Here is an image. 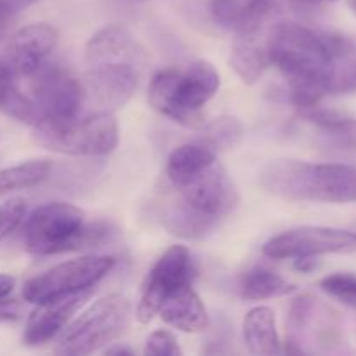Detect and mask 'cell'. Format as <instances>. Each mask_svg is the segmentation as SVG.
I'll return each instance as SVG.
<instances>
[{"instance_id": "6da1fadb", "label": "cell", "mask_w": 356, "mask_h": 356, "mask_svg": "<svg viewBox=\"0 0 356 356\" xmlns=\"http://www.w3.org/2000/svg\"><path fill=\"white\" fill-rule=\"evenodd\" d=\"M83 65L86 110L113 113L138 89L148 65V52L127 28L108 24L86 44Z\"/></svg>"}, {"instance_id": "7a4b0ae2", "label": "cell", "mask_w": 356, "mask_h": 356, "mask_svg": "<svg viewBox=\"0 0 356 356\" xmlns=\"http://www.w3.org/2000/svg\"><path fill=\"white\" fill-rule=\"evenodd\" d=\"M268 47L271 65L285 76L291 101L299 110L316 106L323 96L334 92L336 56L325 35L296 21H277L270 26Z\"/></svg>"}, {"instance_id": "3957f363", "label": "cell", "mask_w": 356, "mask_h": 356, "mask_svg": "<svg viewBox=\"0 0 356 356\" xmlns=\"http://www.w3.org/2000/svg\"><path fill=\"white\" fill-rule=\"evenodd\" d=\"M259 183L275 197L298 202H356V169L344 163L277 160L261 170Z\"/></svg>"}, {"instance_id": "277c9868", "label": "cell", "mask_w": 356, "mask_h": 356, "mask_svg": "<svg viewBox=\"0 0 356 356\" xmlns=\"http://www.w3.org/2000/svg\"><path fill=\"white\" fill-rule=\"evenodd\" d=\"M221 79L209 61L198 59L184 70L167 68L149 82L148 101L155 111L188 129L205 125L202 108L216 96Z\"/></svg>"}, {"instance_id": "5b68a950", "label": "cell", "mask_w": 356, "mask_h": 356, "mask_svg": "<svg viewBox=\"0 0 356 356\" xmlns=\"http://www.w3.org/2000/svg\"><path fill=\"white\" fill-rule=\"evenodd\" d=\"M113 235L106 222L86 225L83 212L65 202H52L35 209L24 226V247L35 256L94 249Z\"/></svg>"}, {"instance_id": "8992f818", "label": "cell", "mask_w": 356, "mask_h": 356, "mask_svg": "<svg viewBox=\"0 0 356 356\" xmlns=\"http://www.w3.org/2000/svg\"><path fill=\"white\" fill-rule=\"evenodd\" d=\"M38 145L59 153L79 156H103L118 145V125L113 113L83 111L63 122H40L33 127Z\"/></svg>"}, {"instance_id": "52a82bcc", "label": "cell", "mask_w": 356, "mask_h": 356, "mask_svg": "<svg viewBox=\"0 0 356 356\" xmlns=\"http://www.w3.org/2000/svg\"><path fill=\"white\" fill-rule=\"evenodd\" d=\"M131 320V302L120 294H110L94 302L75 322L61 330L56 353L90 355L125 332Z\"/></svg>"}, {"instance_id": "ba28073f", "label": "cell", "mask_w": 356, "mask_h": 356, "mask_svg": "<svg viewBox=\"0 0 356 356\" xmlns=\"http://www.w3.org/2000/svg\"><path fill=\"white\" fill-rule=\"evenodd\" d=\"M24 80H28L26 94L37 106L40 122H63L83 113L86 94L82 80L61 63L47 59Z\"/></svg>"}, {"instance_id": "9c48e42d", "label": "cell", "mask_w": 356, "mask_h": 356, "mask_svg": "<svg viewBox=\"0 0 356 356\" xmlns=\"http://www.w3.org/2000/svg\"><path fill=\"white\" fill-rule=\"evenodd\" d=\"M113 266L115 259L111 256H86L66 261L30 278L23 287V298L24 301L38 305L47 299L87 291L103 280Z\"/></svg>"}, {"instance_id": "30bf717a", "label": "cell", "mask_w": 356, "mask_h": 356, "mask_svg": "<svg viewBox=\"0 0 356 356\" xmlns=\"http://www.w3.org/2000/svg\"><path fill=\"white\" fill-rule=\"evenodd\" d=\"M263 252L271 259H298V257L323 254L356 252V232L322 228V226H301L292 228L266 242Z\"/></svg>"}, {"instance_id": "8fae6325", "label": "cell", "mask_w": 356, "mask_h": 356, "mask_svg": "<svg viewBox=\"0 0 356 356\" xmlns=\"http://www.w3.org/2000/svg\"><path fill=\"white\" fill-rule=\"evenodd\" d=\"M191 256L184 245H172L146 277L143 284L141 301L138 306V320L149 323L163 302L174 291L183 285L191 284Z\"/></svg>"}, {"instance_id": "7c38bea8", "label": "cell", "mask_w": 356, "mask_h": 356, "mask_svg": "<svg viewBox=\"0 0 356 356\" xmlns=\"http://www.w3.org/2000/svg\"><path fill=\"white\" fill-rule=\"evenodd\" d=\"M181 198L200 214L216 219L228 216L238 204L235 183L218 162L181 188Z\"/></svg>"}, {"instance_id": "4fadbf2b", "label": "cell", "mask_w": 356, "mask_h": 356, "mask_svg": "<svg viewBox=\"0 0 356 356\" xmlns=\"http://www.w3.org/2000/svg\"><path fill=\"white\" fill-rule=\"evenodd\" d=\"M58 44V31L51 24L35 23L13 35L2 61L17 79H28L49 59Z\"/></svg>"}, {"instance_id": "5bb4252c", "label": "cell", "mask_w": 356, "mask_h": 356, "mask_svg": "<svg viewBox=\"0 0 356 356\" xmlns=\"http://www.w3.org/2000/svg\"><path fill=\"white\" fill-rule=\"evenodd\" d=\"M90 291L92 289L38 302L37 308L28 316L23 336L24 344L26 346H40V344L49 343L52 337L58 336L65 329L66 323L72 320V316L75 315L76 309L89 299Z\"/></svg>"}, {"instance_id": "9a60e30c", "label": "cell", "mask_w": 356, "mask_h": 356, "mask_svg": "<svg viewBox=\"0 0 356 356\" xmlns=\"http://www.w3.org/2000/svg\"><path fill=\"white\" fill-rule=\"evenodd\" d=\"M271 23L263 26L249 28L236 31L235 42L232 47L229 63L243 83H254L261 79L268 66L271 65L270 47H268V33Z\"/></svg>"}, {"instance_id": "2e32d148", "label": "cell", "mask_w": 356, "mask_h": 356, "mask_svg": "<svg viewBox=\"0 0 356 356\" xmlns=\"http://www.w3.org/2000/svg\"><path fill=\"white\" fill-rule=\"evenodd\" d=\"M280 0H209V14L216 24L232 31L271 23Z\"/></svg>"}, {"instance_id": "e0dca14e", "label": "cell", "mask_w": 356, "mask_h": 356, "mask_svg": "<svg viewBox=\"0 0 356 356\" xmlns=\"http://www.w3.org/2000/svg\"><path fill=\"white\" fill-rule=\"evenodd\" d=\"M301 117L313 125L325 146L336 152H356V117L325 110L320 104L301 110Z\"/></svg>"}, {"instance_id": "ac0fdd59", "label": "cell", "mask_w": 356, "mask_h": 356, "mask_svg": "<svg viewBox=\"0 0 356 356\" xmlns=\"http://www.w3.org/2000/svg\"><path fill=\"white\" fill-rule=\"evenodd\" d=\"M159 315L167 325L183 332H202L209 327V315L191 284L183 285L167 298Z\"/></svg>"}, {"instance_id": "d6986e66", "label": "cell", "mask_w": 356, "mask_h": 356, "mask_svg": "<svg viewBox=\"0 0 356 356\" xmlns=\"http://www.w3.org/2000/svg\"><path fill=\"white\" fill-rule=\"evenodd\" d=\"M216 162V152L204 143L177 146L167 159L165 174L174 188L181 190Z\"/></svg>"}, {"instance_id": "ffe728a7", "label": "cell", "mask_w": 356, "mask_h": 356, "mask_svg": "<svg viewBox=\"0 0 356 356\" xmlns=\"http://www.w3.org/2000/svg\"><path fill=\"white\" fill-rule=\"evenodd\" d=\"M243 339L254 355L273 356L280 353V339L273 309L268 306L250 309L243 318Z\"/></svg>"}, {"instance_id": "44dd1931", "label": "cell", "mask_w": 356, "mask_h": 356, "mask_svg": "<svg viewBox=\"0 0 356 356\" xmlns=\"http://www.w3.org/2000/svg\"><path fill=\"white\" fill-rule=\"evenodd\" d=\"M0 110L31 127L40 122L37 106L30 99L26 90L21 89L19 79L10 72L2 59H0Z\"/></svg>"}, {"instance_id": "7402d4cb", "label": "cell", "mask_w": 356, "mask_h": 356, "mask_svg": "<svg viewBox=\"0 0 356 356\" xmlns=\"http://www.w3.org/2000/svg\"><path fill=\"white\" fill-rule=\"evenodd\" d=\"M162 222L170 233L184 238H202L216 226V219L200 214L181 198L163 207Z\"/></svg>"}, {"instance_id": "603a6c76", "label": "cell", "mask_w": 356, "mask_h": 356, "mask_svg": "<svg viewBox=\"0 0 356 356\" xmlns=\"http://www.w3.org/2000/svg\"><path fill=\"white\" fill-rule=\"evenodd\" d=\"M296 291V285L285 280L275 271L268 268H252L247 273H243L240 280V294L242 298L250 301H263V299H275L287 296Z\"/></svg>"}, {"instance_id": "cb8c5ba5", "label": "cell", "mask_w": 356, "mask_h": 356, "mask_svg": "<svg viewBox=\"0 0 356 356\" xmlns=\"http://www.w3.org/2000/svg\"><path fill=\"white\" fill-rule=\"evenodd\" d=\"M49 160H30V162L17 163L0 170V198L13 191L28 190L37 184L44 183L51 174Z\"/></svg>"}, {"instance_id": "d4e9b609", "label": "cell", "mask_w": 356, "mask_h": 356, "mask_svg": "<svg viewBox=\"0 0 356 356\" xmlns=\"http://www.w3.org/2000/svg\"><path fill=\"white\" fill-rule=\"evenodd\" d=\"M242 124L233 117H219L212 120L209 125H204V134L198 139L200 143L207 145L209 148L214 149L216 153L219 149L232 148L242 138Z\"/></svg>"}, {"instance_id": "484cf974", "label": "cell", "mask_w": 356, "mask_h": 356, "mask_svg": "<svg viewBox=\"0 0 356 356\" xmlns=\"http://www.w3.org/2000/svg\"><path fill=\"white\" fill-rule=\"evenodd\" d=\"M320 287L330 298L337 299L344 306L356 312V277H353V275H329V277H325L320 282Z\"/></svg>"}, {"instance_id": "4316f807", "label": "cell", "mask_w": 356, "mask_h": 356, "mask_svg": "<svg viewBox=\"0 0 356 356\" xmlns=\"http://www.w3.org/2000/svg\"><path fill=\"white\" fill-rule=\"evenodd\" d=\"M24 212H26V202L21 197H14L0 205V242L21 225Z\"/></svg>"}, {"instance_id": "83f0119b", "label": "cell", "mask_w": 356, "mask_h": 356, "mask_svg": "<svg viewBox=\"0 0 356 356\" xmlns=\"http://www.w3.org/2000/svg\"><path fill=\"white\" fill-rule=\"evenodd\" d=\"M145 353L159 356H177L181 355V348L174 334H170L169 330H156L146 341Z\"/></svg>"}, {"instance_id": "f1b7e54d", "label": "cell", "mask_w": 356, "mask_h": 356, "mask_svg": "<svg viewBox=\"0 0 356 356\" xmlns=\"http://www.w3.org/2000/svg\"><path fill=\"white\" fill-rule=\"evenodd\" d=\"M21 306L19 302L10 301V299H2L0 301V325L7 322H14L19 318Z\"/></svg>"}, {"instance_id": "f546056e", "label": "cell", "mask_w": 356, "mask_h": 356, "mask_svg": "<svg viewBox=\"0 0 356 356\" xmlns=\"http://www.w3.org/2000/svg\"><path fill=\"white\" fill-rule=\"evenodd\" d=\"M2 2L6 3L7 10H9L14 17V16H17L19 13H23L24 9H28L30 6L37 3L38 0H2Z\"/></svg>"}, {"instance_id": "4dcf8cb0", "label": "cell", "mask_w": 356, "mask_h": 356, "mask_svg": "<svg viewBox=\"0 0 356 356\" xmlns=\"http://www.w3.org/2000/svg\"><path fill=\"white\" fill-rule=\"evenodd\" d=\"M14 287H16V280L10 275H0V301L7 299L13 294Z\"/></svg>"}, {"instance_id": "1f68e13d", "label": "cell", "mask_w": 356, "mask_h": 356, "mask_svg": "<svg viewBox=\"0 0 356 356\" xmlns=\"http://www.w3.org/2000/svg\"><path fill=\"white\" fill-rule=\"evenodd\" d=\"M316 264H318V261H316V257L313 256L298 257V259H296V268H298L299 271H302V273H309V271H313L316 268Z\"/></svg>"}, {"instance_id": "d6a6232c", "label": "cell", "mask_w": 356, "mask_h": 356, "mask_svg": "<svg viewBox=\"0 0 356 356\" xmlns=\"http://www.w3.org/2000/svg\"><path fill=\"white\" fill-rule=\"evenodd\" d=\"M10 21H13V14H10L9 10H7L6 3H3L2 0H0V37H2V35L6 33V30H7V26H9V24H10Z\"/></svg>"}, {"instance_id": "836d02e7", "label": "cell", "mask_w": 356, "mask_h": 356, "mask_svg": "<svg viewBox=\"0 0 356 356\" xmlns=\"http://www.w3.org/2000/svg\"><path fill=\"white\" fill-rule=\"evenodd\" d=\"M291 3H296V6H322V3L327 2H336V0H289Z\"/></svg>"}, {"instance_id": "e575fe53", "label": "cell", "mask_w": 356, "mask_h": 356, "mask_svg": "<svg viewBox=\"0 0 356 356\" xmlns=\"http://www.w3.org/2000/svg\"><path fill=\"white\" fill-rule=\"evenodd\" d=\"M106 353H108V355H132V351L129 350V348L115 346V348H108Z\"/></svg>"}, {"instance_id": "d590c367", "label": "cell", "mask_w": 356, "mask_h": 356, "mask_svg": "<svg viewBox=\"0 0 356 356\" xmlns=\"http://www.w3.org/2000/svg\"><path fill=\"white\" fill-rule=\"evenodd\" d=\"M348 6H350V9L356 14V0H348Z\"/></svg>"}, {"instance_id": "8d00e7d4", "label": "cell", "mask_w": 356, "mask_h": 356, "mask_svg": "<svg viewBox=\"0 0 356 356\" xmlns=\"http://www.w3.org/2000/svg\"><path fill=\"white\" fill-rule=\"evenodd\" d=\"M353 228H355V229H356V222H355V225H353Z\"/></svg>"}]
</instances>
